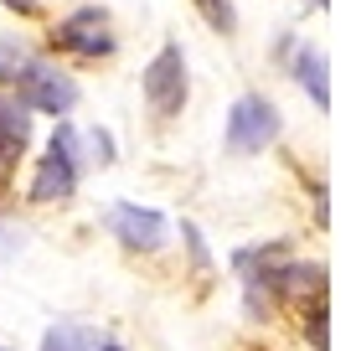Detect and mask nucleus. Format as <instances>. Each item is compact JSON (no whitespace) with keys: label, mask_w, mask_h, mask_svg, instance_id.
I'll list each match as a JSON object with an SVG mask.
<instances>
[{"label":"nucleus","mask_w":356,"mask_h":351,"mask_svg":"<svg viewBox=\"0 0 356 351\" xmlns=\"http://www.w3.org/2000/svg\"><path fill=\"white\" fill-rule=\"evenodd\" d=\"M31 63V52L16 42V36H0V83H16V72Z\"/></svg>","instance_id":"11"},{"label":"nucleus","mask_w":356,"mask_h":351,"mask_svg":"<svg viewBox=\"0 0 356 351\" xmlns=\"http://www.w3.org/2000/svg\"><path fill=\"white\" fill-rule=\"evenodd\" d=\"M6 6H16V10H36V0H6Z\"/></svg>","instance_id":"15"},{"label":"nucleus","mask_w":356,"mask_h":351,"mask_svg":"<svg viewBox=\"0 0 356 351\" xmlns=\"http://www.w3.org/2000/svg\"><path fill=\"white\" fill-rule=\"evenodd\" d=\"M98 351H124V346H114V341H98Z\"/></svg>","instance_id":"16"},{"label":"nucleus","mask_w":356,"mask_h":351,"mask_svg":"<svg viewBox=\"0 0 356 351\" xmlns=\"http://www.w3.org/2000/svg\"><path fill=\"white\" fill-rule=\"evenodd\" d=\"M21 243H26V233H21V227H6V222H0V259L21 253Z\"/></svg>","instance_id":"13"},{"label":"nucleus","mask_w":356,"mask_h":351,"mask_svg":"<svg viewBox=\"0 0 356 351\" xmlns=\"http://www.w3.org/2000/svg\"><path fill=\"white\" fill-rule=\"evenodd\" d=\"M238 269H243V310H248L253 320L268 310V295L279 289V274H284V263H279V248H243L238 253Z\"/></svg>","instance_id":"5"},{"label":"nucleus","mask_w":356,"mask_h":351,"mask_svg":"<svg viewBox=\"0 0 356 351\" xmlns=\"http://www.w3.org/2000/svg\"><path fill=\"white\" fill-rule=\"evenodd\" d=\"M145 104L161 119L181 114V104H186V57H181L176 42H165L150 57V67H145Z\"/></svg>","instance_id":"4"},{"label":"nucleus","mask_w":356,"mask_h":351,"mask_svg":"<svg viewBox=\"0 0 356 351\" xmlns=\"http://www.w3.org/2000/svg\"><path fill=\"white\" fill-rule=\"evenodd\" d=\"M16 99L26 108H42V114H67L72 104H78V83L67 78V72H57L52 63H31L16 72Z\"/></svg>","instance_id":"3"},{"label":"nucleus","mask_w":356,"mask_h":351,"mask_svg":"<svg viewBox=\"0 0 356 351\" xmlns=\"http://www.w3.org/2000/svg\"><path fill=\"white\" fill-rule=\"evenodd\" d=\"M294 78H300V88L310 93L315 108H330V78H325V52L321 47H305V52L294 57Z\"/></svg>","instance_id":"9"},{"label":"nucleus","mask_w":356,"mask_h":351,"mask_svg":"<svg viewBox=\"0 0 356 351\" xmlns=\"http://www.w3.org/2000/svg\"><path fill=\"white\" fill-rule=\"evenodd\" d=\"M104 336L93 325H78V320H57L52 331L42 336V351H98Z\"/></svg>","instance_id":"10"},{"label":"nucleus","mask_w":356,"mask_h":351,"mask_svg":"<svg viewBox=\"0 0 356 351\" xmlns=\"http://www.w3.org/2000/svg\"><path fill=\"white\" fill-rule=\"evenodd\" d=\"M52 36H57V47H67V52H78V57H108V52H114L108 16H104V10H93V6L88 10H72Z\"/></svg>","instance_id":"7"},{"label":"nucleus","mask_w":356,"mask_h":351,"mask_svg":"<svg viewBox=\"0 0 356 351\" xmlns=\"http://www.w3.org/2000/svg\"><path fill=\"white\" fill-rule=\"evenodd\" d=\"M88 145H93V161H98V165H108V161H114V140H108L104 129H93Z\"/></svg>","instance_id":"14"},{"label":"nucleus","mask_w":356,"mask_h":351,"mask_svg":"<svg viewBox=\"0 0 356 351\" xmlns=\"http://www.w3.org/2000/svg\"><path fill=\"white\" fill-rule=\"evenodd\" d=\"M196 6H202V16L212 21L217 31H232V21H238V16H232V6H227V0H196Z\"/></svg>","instance_id":"12"},{"label":"nucleus","mask_w":356,"mask_h":351,"mask_svg":"<svg viewBox=\"0 0 356 351\" xmlns=\"http://www.w3.org/2000/svg\"><path fill=\"white\" fill-rule=\"evenodd\" d=\"M72 186H78V129L57 124V135L31 176V202H67Z\"/></svg>","instance_id":"2"},{"label":"nucleus","mask_w":356,"mask_h":351,"mask_svg":"<svg viewBox=\"0 0 356 351\" xmlns=\"http://www.w3.org/2000/svg\"><path fill=\"white\" fill-rule=\"evenodd\" d=\"M0 351H6V346H0Z\"/></svg>","instance_id":"18"},{"label":"nucleus","mask_w":356,"mask_h":351,"mask_svg":"<svg viewBox=\"0 0 356 351\" xmlns=\"http://www.w3.org/2000/svg\"><path fill=\"white\" fill-rule=\"evenodd\" d=\"M315 6H330V0H315Z\"/></svg>","instance_id":"17"},{"label":"nucleus","mask_w":356,"mask_h":351,"mask_svg":"<svg viewBox=\"0 0 356 351\" xmlns=\"http://www.w3.org/2000/svg\"><path fill=\"white\" fill-rule=\"evenodd\" d=\"M26 140H31V114H26V104H21V99H0V181L16 171Z\"/></svg>","instance_id":"8"},{"label":"nucleus","mask_w":356,"mask_h":351,"mask_svg":"<svg viewBox=\"0 0 356 351\" xmlns=\"http://www.w3.org/2000/svg\"><path fill=\"white\" fill-rule=\"evenodd\" d=\"M279 108L259 99V93H243L238 104L227 108V129H222V145H227V155H259L264 145H274L279 140Z\"/></svg>","instance_id":"1"},{"label":"nucleus","mask_w":356,"mask_h":351,"mask_svg":"<svg viewBox=\"0 0 356 351\" xmlns=\"http://www.w3.org/2000/svg\"><path fill=\"white\" fill-rule=\"evenodd\" d=\"M108 233L119 238L124 248H161L165 243V233H170V222L161 212H150V207H134V202H114L108 207Z\"/></svg>","instance_id":"6"}]
</instances>
